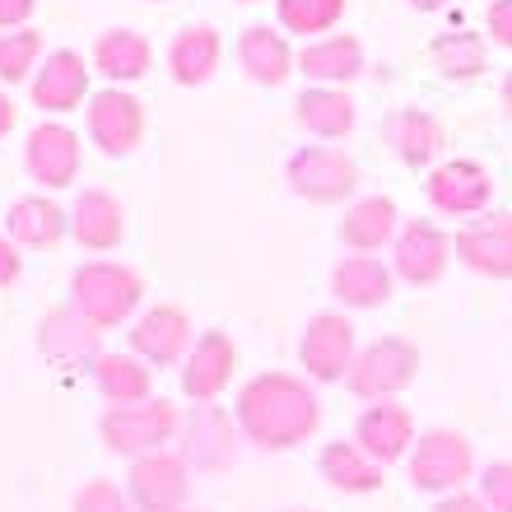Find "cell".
<instances>
[{
    "label": "cell",
    "mask_w": 512,
    "mask_h": 512,
    "mask_svg": "<svg viewBox=\"0 0 512 512\" xmlns=\"http://www.w3.org/2000/svg\"><path fill=\"white\" fill-rule=\"evenodd\" d=\"M191 345H196V331H191V317L173 303H159L149 308L131 331V354H140L149 368H168V364H187Z\"/></svg>",
    "instance_id": "13"
},
{
    "label": "cell",
    "mask_w": 512,
    "mask_h": 512,
    "mask_svg": "<svg viewBox=\"0 0 512 512\" xmlns=\"http://www.w3.org/2000/svg\"><path fill=\"white\" fill-rule=\"evenodd\" d=\"M499 103H503V112H508V122H512V70L503 75V89H499Z\"/></svg>",
    "instance_id": "42"
},
{
    "label": "cell",
    "mask_w": 512,
    "mask_h": 512,
    "mask_svg": "<svg viewBox=\"0 0 512 512\" xmlns=\"http://www.w3.org/2000/svg\"><path fill=\"white\" fill-rule=\"evenodd\" d=\"M396 289V270L382 266L378 256H345L336 270H331V294L345 303V308H382Z\"/></svg>",
    "instance_id": "21"
},
{
    "label": "cell",
    "mask_w": 512,
    "mask_h": 512,
    "mask_svg": "<svg viewBox=\"0 0 512 512\" xmlns=\"http://www.w3.org/2000/svg\"><path fill=\"white\" fill-rule=\"evenodd\" d=\"M98 336L103 326L89 322L75 303L66 308H52L38 326V350L56 364H84V359H98Z\"/></svg>",
    "instance_id": "18"
},
{
    "label": "cell",
    "mask_w": 512,
    "mask_h": 512,
    "mask_svg": "<svg viewBox=\"0 0 512 512\" xmlns=\"http://www.w3.org/2000/svg\"><path fill=\"white\" fill-rule=\"evenodd\" d=\"M289 187L312 205H340L359 187V168L350 154H340L331 145H308L289 159Z\"/></svg>",
    "instance_id": "6"
},
{
    "label": "cell",
    "mask_w": 512,
    "mask_h": 512,
    "mask_svg": "<svg viewBox=\"0 0 512 512\" xmlns=\"http://www.w3.org/2000/svg\"><path fill=\"white\" fill-rule=\"evenodd\" d=\"M149 66H154V47L135 28H108L94 42V70L112 84L140 80V75H149Z\"/></svg>",
    "instance_id": "26"
},
{
    "label": "cell",
    "mask_w": 512,
    "mask_h": 512,
    "mask_svg": "<svg viewBox=\"0 0 512 512\" xmlns=\"http://www.w3.org/2000/svg\"><path fill=\"white\" fill-rule=\"evenodd\" d=\"M24 270V256L14 247V238H0V284H14Z\"/></svg>",
    "instance_id": "39"
},
{
    "label": "cell",
    "mask_w": 512,
    "mask_h": 512,
    "mask_svg": "<svg viewBox=\"0 0 512 512\" xmlns=\"http://www.w3.org/2000/svg\"><path fill=\"white\" fill-rule=\"evenodd\" d=\"M433 512H489V503L480 499V494H443V499L433 503Z\"/></svg>",
    "instance_id": "38"
},
{
    "label": "cell",
    "mask_w": 512,
    "mask_h": 512,
    "mask_svg": "<svg viewBox=\"0 0 512 512\" xmlns=\"http://www.w3.org/2000/svg\"><path fill=\"white\" fill-rule=\"evenodd\" d=\"M480 499L489 512H512V461H489L480 475Z\"/></svg>",
    "instance_id": "36"
},
{
    "label": "cell",
    "mask_w": 512,
    "mask_h": 512,
    "mask_svg": "<svg viewBox=\"0 0 512 512\" xmlns=\"http://www.w3.org/2000/svg\"><path fill=\"white\" fill-rule=\"evenodd\" d=\"M354 443L364 447L373 461L391 466V461H401L415 447V415L396 401H373L354 424Z\"/></svg>",
    "instance_id": "17"
},
{
    "label": "cell",
    "mask_w": 512,
    "mask_h": 512,
    "mask_svg": "<svg viewBox=\"0 0 512 512\" xmlns=\"http://www.w3.org/2000/svg\"><path fill=\"white\" fill-rule=\"evenodd\" d=\"M485 28H489V38L499 42V47H508L512 52V0H494V5H489Z\"/></svg>",
    "instance_id": "37"
},
{
    "label": "cell",
    "mask_w": 512,
    "mask_h": 512,
    "mask_svg": "<svg viewBox=\"0 0 512 512\" xmlns=\"http://www.w3.org/2000/svg\"><path fill=\"white\" fill-rule=\"evenodd\" d=\"M89 135H94V145L108 154V159H126L140 149L145 140V103L135 94H126L122 84H112V89H98L89 98Z\"/></svg>",
    "instance_id": "7"
},
{
    "label": "cell",
    "mask_w": 512,
    "mask_h": 512,
    "mask_svg": "<svg viewBox=\"0 0 512 512\" xmlns=\"http://www.w3.org/2000/svg\"><path fill=\"white\" fill-rule=\"evenodd\" d=\"M98 433H103V447L117 457H149V452H163L168 443H177L182 415L173 401L149 396L135 405H108V415L98 419Z\"/></svg>",
    "instance_id": "2"
},
{
    "label": "cell",
    "mask_w": 512,
    "mask_h": 512,
    "mask_svg": "<svg viewBox=\"0 0 512 512\" xmlns=\"http://www.w3.org/2000/svg\"><path fill=\"white\" fill-rule=\"evenodd\" d=\"M84 94H89V66L70 47L52 52L47 66H38V75H33V108L42 112H75Z\"/></svg>",
    "instance_id": "19"
},
{
    "label": "cell",
    "mask_w": 512,
    "mask_h": 512,
    "mask_svg": "<svg viewBox=\"0 0 512 512\" xmlns=\"http://www.w3.org/2000/svg\"><path fill=\"white\" fill-rule=\"evenodd\" d=\"M191 466L173 452H149V457L131 461V475H126V489H131V503L140 512H177L187 503L191 489Z\"/></svg>",
    "instance_id": "12"
},
{
    "label": "cell",
    "mask_w": 512,
    "mask_h": 512,
    "mask_svg": "<svg viewBox=\"0 0 512 512\" xmlns=\"http://www.w3.org/2000/svg\"><path fill=\"white\" fill-rule=\"evenodd\" d=\"M419 373V350L405 336H382L354 354L350 364V391L364 401H396Z\"/></svg>",
    "instance_id": "4"
},
{
    "label": "cell",
    "mask_w": 512,
    "mask_h": 512,
    "mask_svg": "<svg viewBox=\"0 0 512 512\" xmlns=\"http://www.w3.org/2000/svg\"><path fill=\"white\" fill-rule=\"evenodd\" d=\"M354 326L350 317L340 312H317L298 340V364L308 368L312 382H340L350 378V364H354Z\"/></svg>",
    "instance_id": "9"
},
{
    "label": "cell",
    "mask_w": 512,
    "mask_h": 512,
    "mask_svg": "<svg viewBox=\"0 0 512 512\" xmlns=\"http://www.w3.org/2000/svg\"><path fill=\"white\" fill-rule=\"evenodd\" d=\"M387 135H391L396 159L410 163V168H429V163L443 154V145H447L443 122H438L433 112H424V108H401L387 122Z\"/></svg>",
    "instance_id": "25"
},
{
    "label": "cell",
    "mask_w": 512,
    "mask_h": 512,
    "mask_svg": "<svg viewBox=\"0 0 512 512\" xmlns=\"http://www.w3.org/2000/svg\"><path fill=\"white\" fill-rule=\"evenodd\" d=\"M452 252H457V243H452L433 219H410V224L396 233V243H391V270H396L405 284H438L447 275Z\"/></svg>",
    "instance_id": "10"
},
{
    "label": "cell",
    "mask_w": 512,
    "mask_h": 512,
    "mask_svg": "<svg viewBox=\"0 0 512 512\" xmlns=\"http://www.w3.org/2000/svg\"><path fill=\"white\" fill-rule=\"evenodd\" d=\"M322 424V401L294 373H261L238 391V429L261 452H289Z\"/></svg>",
    "instance_id": "1"
},
{
    "label": "cell",
    "mask_w": 512,
    "mask_h": 512,
    "mask_svg": "<svg viewBox=\"0 0 512 512\" xmlns=\"http://www.w3.org/2000/svg\"><path fill=\"white\" fill-rule=\"evenodd\" d=\"M70 233L80 238V247L89 252H112V247L126 238V210L122 201L103 187H89L80 191L75 201V215H70Z\"/></svg>",
    "instance_id": "20"
},
{
    "label": "cell",
    "mask_w": 512,
    "mask_h": 512,
    "mask_svg": "<svg viewBox=\"0 0 512 512\" xmlns=\"http://www.w3.org/2000/svg\"><path fill=\"white\" fill-rule=\"evenodd\" d=\"M294 117L303 131L322 135V140H340V135H350L354 122H359V112H354V98L336 84H317V89H303L294 103Z\"/></svg>",
    "instance_id": "23"
},
{
    "label": "cell",
    "mask_w": 512,
    "mask_h": 512,
    "mask_svg": "<svg viewBox=\"0 0 512 512\" xmlns=\"http://www.w3.org/2000/svg\"><path fill=\"white\" fill-rule=\"evenodd\" d=\"M219 56H224V42H219L215 28L210 24H187L173 38V47H168V70H173L177 84L196 89V84H205L219 70Z\"/></svg>",
    "instance_id": "24"
},
{
    "label": "cell",
    "mask_w": 512,
    "mask_h": 512,
    "mask_svg": "<svg viewBox=\"0 0 512 512\" xmlns=\"http://www.w3.org/2000/svg\"><path fill=\"white\" fill-rule=\"evenodd\" d=\"M475 475V452L466 433L457 429H429L410 447V485L424 494H457Z\"/></svg>",
    "instance_id": "5"
},
{
    "label": "cell",
    "mask_w": 512,
    "mask_h": 512,
    "mask_svg": "<svg viewBox=\"0 0 512 512\" xmlns=\"http://www.w3.org/2000/svg\"><path fill=\"white\" fill-rule=\"evenodd\" d=\"M42 56V33L38 28H14V33H0V80L19 84L38 70Z\"/></svg>",
    "instance_id": "33"
},
{
    "label": "cell",
    "mask_w": 512,
    "mask_h": 512,
    "mask_svg": "<svg viewBox=\"0 0 512 512\" xmlns=\"http://www.w3.org/2000/svg\"><path fill=\"white\" fill-rule=\"evenodd\" d=\"M140 298H145V280L131 266H117V261H84L70 275V303L103 331L122 326L140 308Z\"/></svg>",
    "instance_id": "3"
},
{
    "label": "cell",
    "mask_w": 512,
    "mask_h": 512,
    "mask_svg": "<svg viewBox=\"0 0 512 512\" xmlns=\"http://www.w3.org/2000/svg\"><path fill=\"white\" fill-rule=\"evenodd\" d=\"M452 243L466 270L485 280H512V215H480Z\"/></svg>",
    "instance_id": "15"
},
{
    "label": "cell",
    "mask_w": 512,
    "mask_h": 512,
    "mask_svg": "<svg viewBox=\"0 0 512 512\" xmlns=\"http://www.w3.org/2000/svg\"><path fill=\"white\" fill-rule=\"evenodd\" d=\"M433 66H438V75H447V80H480L489 70V47L480 33H443V38H433L429 47Z\"/></svg>",
    "instance_id": "32"
},
{
    "label": "cell",
    "mask_w": 512,
    "mask_h": 512,
    "mask_svg": "<svg viewBox=\"0 0 512 512\" xmlns=\"http://www.w3.org/2000/svg\"><path fill=\"white\" fill-rule=\"evenodd\" d=\"M75 512H135V508L112 480H89V485L75 494Z\"/></svg>",
    "instance_id": "35"
},
{
    "label": "cell",
    "mask_w": 512,
    "mask_h": 512,
    "mask_svg": "<svg viewBox=\"0 0 512 512\" xmlns=\"http://www.w3.org/2000/svg\"><path fill=\"white\" fill-rule=\"evenodd\" d=\"M177 443H182L177 457L187 461V466H196V471H229L233 461H238V433H233V419L219 405H196L182 419Z\"/></svg>",
    "instance_id": "11"
},
{
    "label": "cell",
    "mask_w": 512,
    "mask_h": 512,
    "mask_svg": "<svg viewBox=\"0 0 512 512\" xmlns=\"http://www.w3.org/2000/svg\"><path fill=\"white\" fill-rule=\"evenodd\" d=\"M298 70L317 84H350L354 75H364V42L350 38V33L308 42L298 52Z\"/></svg>",
    "instance_id": "27"
},
{
    "label": "cell",
    "mask_w": 512,
    "mask_h": 512,
    "mask_svg": "<svg viewBox=\"0 0 512 512\" xmlns=\"http://www.w3.org/2000/svg\"><path fill=\"white\" fill-rule=\"evenodd\" d=\"M345 14V0H280V24L289 33H326V28L340 24Z\"/></svg>",
    "instance_id": "34"
},
{
    "label": "cell",
    "mask_w": 512,
    "mask_h": 512,
    "mask_svg": "<svg viewBox=\"0 0 512 512\" xmlns=\"http://www.w3.org/2000/svg\"><path fill=\"white\" fill-rule=\"evenodd\" d=\"M238 61H243V70L256 84H270V89L294 75V52H289V42H284V33H275V28H266V24L243 28V38H238Z\"/></svg>",
    "instance_id": "28"
},
{
    "label": "cell",
    "mask_w": 512,
    "mask_h": 512,
    "mask_svg": "<svg viewBox=\"0 0 512 512\" xmlns=\"http://www.w3.org/2000/svg\"><path fill=\"white\" fill-rule=\"evenodd\" d=\"M38 0H0V28H19Z\"/></svg>",
    "instance_id": "40"
},
{
    "label": "cell",
    "mask_w": 512,
    "mask_h": 512,
    "mask_svg": "<svg viewBox=\"0 0 512 512\" xmlns=\"http://www.w3.org/2000/svg\"><path fill=\"white\" fill-rule=\"evenodd\" d=\"M233 368H238V350L224 331H205L196 345H191L187 364H182V391H187L196 405H210L219 391L233 382Z\"/></svg>",
    "instance_id": "16"
},
{
    "label": "cell",
    "mask_w": 512,
    "mask_h": 512,
    "mask_svg": "<svg viewBox=\"0 0 512 512\" xmlns=\"http://www.w3.org/2000/svg\"><path fill=\"white\" fill-rule=\"evenodd\" d=\"M396 233H401V215H396L391 196H364L340 219V243L354 252H378V247L396 243Z\"/></svg>",
    "instance_id": "22"
},
{
    "label": "cell",
    "mask_w": 512,
    "mask_h": 512,
    "mask_svg": "<svg viewBox=\"0 0 512 512\" xmlns=\"http://www.w3.org/2000/svg\"><path fill=\"white\" fill-rule=\"evenodd\" d=\"M70 219L66 210L47 196H24V201L10 205V215H5V233H10L19 247H56L66 238Z\"/></svg>",
    "instance_id": "29"
},
{
    "label": "cell",
    "mask_w": 512,
    "mask_h": 512,
    "mask_svg": "<svg viewBox=\"0 0 512 512\" xmlns=\"http://www.w3.org/2000/svg\"><path fill=\"white\" fill-rule=\"evenodd\" d=\"M322 475L331 480L336 489H345V494H373V489L382 485V461H373L359 443H326L322 447Z\"/></svg>",
    "instance_id": "30"
},
{
    "label": "cell",
    "mask_w": 512,
    "mask_h": 512,
    "mask_svg": "<svg viewBox=\"0 0 512 512\" xmlns=\"http://www.w3.org/2000/svg\"><path fill=\"white\" fill-rule=\"evenodd\" d=\"M429 205L438 215L466 219V215H485L494 201V177L480 159H447L429 173Z\"/></svg>",
    "instance_id": "8"
},
{
    "label": "cell",
    "mask_w": 512,
    "mask_h": 512,
    "mask_svg": "<svg viewBox=\"0 0 512 512\" xmlns=\"http://www.w3.org/2000/svg\"><path fill=\"white\" fill-rule=\"evenodd\" d=\"M447 0H410V10H419V14H433V10H443Z\"/></svg>",
    "instance_id": "43"
},
{
    "label": "cell",
    "mask_w": 512,
    "mask_h": 512,
    "mask_svg": "<svg viewBox=\"0 0 512 512\" xmlns=\"http://www.w3.org/2000/svg\"><path fill=\"white\" fill-rule=\"evenodd\" d=\"M24 168L42 187H70L80 177V135L61 122H42L28 131Z\"/></svg>",
    "instance_id": "14"
},
{
    "label": "cell",
    "mask_w": 512,
    "mask_h": 512,
    "mask_svg": "<svg viewBox=\"0 0 512 512\" xmlns=\"http://www.w3.org/2000/svg\"><path fill=\"white\" fill-rule=\"evenodd\" d=\"M14 122H19V108H14V98L0 89V135H10Z\"/></svg>",
    "instance_id": "41"
},
{
    "label": "cell",
    "mask_w": 512,
    "mask_h": 512,
    "mask_svg": "<svg viewBox=\"0 0 512 512\" xmlns=\"http://www.w3.org/2000/svg\"><path fill=\"white\" fill-rule=\"evenodd\" d=\"M94 382H98V396L108 405L149 401V364L140 354H98Z\"/></svg>",
    "instance_id": "31"
},
{
    "label": "cell",
    "mask_w": 512,
    "mask_h": 512,
    "mask_svg": "<svg viewBox=\"0 0 512 512\" xmlns=\"http://www.w3.org/2000/svg\"><path fill=\"white\" fill-rule=\"evenodd\" d=\"M177 512H191V508H177Z\"/></svg>",
    "instance_id": "44"
}]
</instances>
